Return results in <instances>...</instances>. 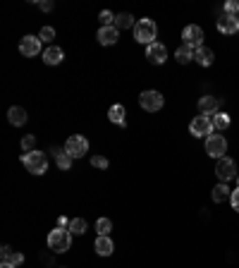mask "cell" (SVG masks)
<instances>
[{
    "mask_svg": "<svg viewBox=\"0 0 239 268\" xmlns=\"http://www.w3.org/2000/svg\"><path fill=\"white\" fill-rule=\"evenodd\" d=\"M72 247V232L65 230V228H55L48 235V249L53 254H65V251Z\"/></svg>",
    "mask_w": 239,
    "mask_h": 268,
    "instance_id": "cell-1",
    "label": "cell"
},
{
    "mask_svg": "<svg viewBox=\"0 0 239 268\" xmlns=\"http://www.w3.org/2000/svg\"><path fill=\"white\" fill-rule=\"evenodd\" d=\"M156 34H158V27L153 19H139L137 27H134V38H137L139 43H144V46H151V43H156Z\"/></svg>",
    "mask_w": 239,
    "mask_h": 268,
    "instance_id": "cell-2",
    "label": "cell"
},
{
    "mask_svg": "<svg viewBox=\"0 0 239 268\" xmlns=\"http://www.w3.org/2000/svg\"><path fill=\"white\" fill-rule=\"evenodd\" d=\"M22 163L27 168L29 173H34V175H43L48 170V156L43 151H31V153H24L22 156Z\"/></svg>",
    "mask_w": 239,
    "mask_h": 268,
    "instance_id": "cell-3",
    "label": "cell"
},
{
    "mask_svg": "<svg viewBox=\"0 0 239 268\" xmlns=\"http://www.w3.org/2000/svg\"><path fill=\"white\" fill-rule=\"evenodd\" d=\"M163 93L160 91H156V89H148V91H144L141 96H139V105L144 108V111H148V113H156V111H160L163 108Z\"/></svg>",
    "mask_w": 239,
    "mask_h": 268,
    "instance_id": "cell-4",
    "label": "cell"
},
{
    "mask_svg": "<svg viewBox=\"0 0 239 268\" xmlns=\"http://www.w3.org/2000/svg\"><path fill=\"white\" fill-rule=\"evenodd\" d=\"M63 148L72 158H82V156H86V153H89V141H86L84 137H79V134H72V137L65 141Z\"/></svg>",
    "mask_w": 239,
    "mask_h": 268,
    "instance_id": "cell-5",
    "label": "cell"
},
{
    "mask_svg": "<svg viewBox=\"0 0 239 268\" xmlns=\"http://www.w3.org/2000/svg\"><path fill=\"white\" fill-rule=\"evenodd\" d=\"M189 132H192L194 137H211L213 134V120L208 118V115H196L192 120V125H189Z\"/></svg>",
    "mask_w": 239,
    "mask_h": 268,
    "instance_id": "cell-6",
    "label": "cell"
},
{
    "mask_svg": "<svg viewBox=\"0 0 239 268\" xmlns=\"http://www.w3.org/2000/svg\"><path fill=\"white\" fill-rule=\"evenodd\" d=\"M225 151H227V141H225V137H220V134H211V137L206 139V153L211 158H225Z\"/></svg>",
    "mask_w": 239,
    "mask_h": 268,
    "instance_id": "cell-7",
    "label": "cell"
},
{
    "mask_svg": "<svg viewBox=\"0 0 239 268\" xmlns=\"http://www.w3.org/2000/svg\"><path fill=\"white\" fill-rule=\"evenodd\" d=\"M215 175L220 177V182H230L232 177H237V163L232 160V158H220L218 163H215Z\"/></svg>",
    "mask_w": 239,
    "mask_h": 268,
    "instance_id": "cell-8",
    "label": "cell"
},
{
    "mask_svg": "<svg viewBox=\"0 0 239 268\" xmlns=\"http://www.w3.org/2000/svg\"><path fill=\"white\" fill-rule=\"evenodd\" d=\"M182 38H184V46H189L196 50V48L203 46V29L196 27V24H189V27H184Z\"/></svg>",
    "mask_w": 239,
    "mask_h": 268,
    "instance_id": "cell-9",
    "label": "cell"
},
{
    "mask_svg": "<svg viewBox=\"0 0 239 268\" xmlns=\"http://www.w3.org/2000/svg\"><path fill=\"white\" fill-rule=\"evenodd\" d=\"M41 43H43V41L38 36H31V34H29V36H24L19 41V53L24 58H36L38 53H41Z\"/></svg>",
    "mask_w": 239,
    "mask_h": 268,
    "instance_id": "cell-10",
    "label": "cell"
},
{
    "mask_svg": "<svg viewBox=\"0 0 239 268\" xmlns=\"http://www.w3.org/2000/svg\"><path fill=\"white\" fill-rule=\"evenodd\" d=\"M146 58L151 65H163L167 60V48L163 46V43H151V46H146Z\"/></svg>",
    "mask_w": 239,
    "mask_h": 268,
    "instance_id": "cell-11",
    "label": "cell"
},
{
    "mask_svg": "<svg viewBox=\"0 0 239 268\" xmlns=\"http://www.w3.org/2000/svg\"><path fill=\"white\" fill-rule=\"evenodd\" d=\"M119 41V29L117 27H101L98 29V43L101 46H115Z\"/></svg>",
    "mask_w": 239,
    "mask_h": 268,
    "instance_id": "cell-12",
    "label": "cell"
},
{
    "mask_svg": "<svg viewBox=\"0 0 239 268\" xmlns=\"http://www.w3.org/2000/svg\"><path fill=\"white\" fill-rule=\"evenodd\" d=\"M218 31H220V34H237L239 17H234V15H222V17L218 19Z\"/></svg>",
    "mask_w": 239,
    "mask_h": 268,
    "instance_id": "cell-13",
    "label": "cell"
},
{
    "mask_svg": "<svg viewBox=\"0 0 239 268\" xmlns=\"http://www.w3.org/2000/svg\"><path fill=\"white\" fill-rule=\"evenodd\" d=\"M93 249H96V254H101V256H110L112 251H115V244H112L110 235H98L96 242H93Z\"/></svg>",
    "mask_w": 239,
    "mask_h": 268,
    "instance_id": "cell-14",
    "label": "cell"
},
{
    "mask_svg": "<svg viewBox=\"0 0 239 268\" xmlns=\"http://www.w3.org/2000/svg\"><path fill=\"white\" fill-rule=\"evenodd\" d=\"M48 153H53V158H55V166L60 168V170H70V168H72V160H74V158L70 156L65 148L53 146L50 151H48Z\"/></svg>",
    "mask_w": 239,
    "mask_h": 268,
    "instance_id": "cell-15",
    "label": "cell"
},
{
    "mask_svg": "<svg viewBox=\"0 0 239 268\" xmlns=\"http://www.w3.org/2000/svg\"><path fill=\"white\" fill-rule=\"evenodd\" d=\"M0 261H3V263H12V266H19V263L24 261V254L5 244V247L0 249Z\"/></svg>",
    "mask_w": 239,
    "mask_h": 268,
    "instance_id": "cell-16",
    "label": "cell"
},
{
    "mask_svg": "<svg viewBox=\"0 0 239 268\" xmlns=\"http://www.w3.org/2000/svg\"><path fill=\"white\" fill-rule=\"evenodd\" d=\"M194 60H196L201 67H211L213 63H215V56H213L211 48L201 46V48H196V50H194Z\"/></svg>",
    "mask_w": 239,
    "mask_h": 268,
    "instance_id": "cell-17",
    "label": "cell"
},
{
    "mask_svg": "<svg viewBox=\"0 0 239 268\" xmlns=\"http://www.w3.org/2000/svg\"><path fill=\"white\" fill-rule=\"evenodd\" d=\"M8 120L12 127H22V125H27V111L19 108V105H12L8 111Z\"/></svg>",
    "mask_w": 239,
    "mask_h": 268,
    "instance_id": "cell-18",
    "label": "cell"
},
{
    "mask_svg": "<svg viewBox=\"0 0 239 268\" xmlns=\"http://www.w3.org/2000/svg\"><path fill=\"white\" fill-rule=\"evenodd\" d=\"M199 111L201 115H215L218 113V98L215 96H201V101H199Z\"/></svg>",
    "mask_w": 239,
    "mask_h": 268,
    "instance_id": "cell-19",
    "label": "cell"
},
{
    "mask_svg": "<svg viewBox=\"0 0 239 268\" xmlns=\"http://www.w3.org/2000/svg\"><path fill=\"white\" fill-rule=\"evenodd\" d=\"M108 118H110V122H115V125H119V127H125L127 125V111H125V105H110V111H108Z\"/></svg>",
    "mask_w": 239,
    "mask_h": 268,
    "instance_id": "cell-20",
    "label": "cell"
},
{
    "mask_svg": "<svg viewBox=\"0 0 239 268\" xmlns=\"http://www.w3.org/2000/svg\"><path fill=\"white\" fill-rule=\"evenodd\" d=\"M63 58H65L63 48L50 46V48H46V53H43V63H46V65H60Z\"/></svg>",
    "mask_w": 239,
    "mask_h": 268,
    "instance_id": "cell-21",
    "label": "cell"
},
{
    "mask_svg": "<svg viewBox=\"0 0 239 268\" xmlns=\"http://www.w3.org/2000/svg\"><path fill=\"white\" fill-rule=\"evenodd\" d=\"M211 120H213V130H220L225 132L227 127H230V115L227 113H215V115H211Z\"/></svg>",
    "mask_w": 239,
    "mask_h": 268,
    "instance_id": "cell-22",
    "label": "cell"
},
{
    "mask_svg": "<svg viewBox=\"0 0 239 268\" xmlns=\"http://www.w3.org/2000/svg\"><path fill=\"white\" fill-rule=\"evenodd\" d=\"M175 60H177V63H182V65L192 63V60H194V48H189V46H180V48L175 50Z\"/></svg>",
    "mask_w": 239,
    "mask_h": 268,
    "instance_id": "cell-23",
    "label": "cell"
},
{
    "mask_svg": "<svg viewBox=\"0 0 239 268\" xmlns=\"http://www.w3.org/2000/svg\"><path fill=\"white\" fill-rule=\"evenodd\" d=\"M230 187L225 185V182H220V185L215 187V189H213V201L215 203H222L225 201V199H230Z\"/></svg>",
    "mask_w": 239,
    "mask_h": 268,
    "instance_id": "cell-24",
    "label": "cell"
},
{
    "mask_svg": "<svg viewBox=\"0 0 239 268\" xmlns=\"http://www.w3.org/2000/svg\"><path fill=\"white\" fill-rule=\"evenodd\" d=\"M115 27L117 29H132V27H137V22H134V17H132L129 12H122V15H117V19H115Z\"/></svg>",
    "mask_w": 239,
    "mask_h": 268,
    "instance_id": "cell-25",
    "label": "cell"
},
{
    "mask_svg": "<svg viewBox=\"0 0 239 268\" xmlns=\"http://www.w3.org/2000/svg\"><path fill=\"white\" fill-rule=\"evenodd\" d=\"M110 230H112L110 218H98V221H96V232H98V235H110Z\"/></svg>",
    "mask_w": 239,
    "mask_h": 268,
    "instance_id": "cell-26",
    "label": "cell"
},
{
    "mask_svg": "<svg viewBox=\"0 0 239 268\" xmlns=\"http://www.w3.org/2000/svg\"><path fill=\"white\" fill-rule=\"evenodd\" d=\"M98 19H101L103 27H115V19H117V15H112L110 10H103L101 15H98Z\"/></svg>",
    "mask_w": 239,
    "mask_h": 268,
    "instance_id": "cell-27",
    "label": "cell"
},
{
    "mask_svg": "<svg viewBox=\"0 0 239 268\" xmlns=\"http://www.w3.org/2000/svg\"><path fill=\"white\" fill-rule=\"evenodd\" d=\"M22 151H24V153L36 151V137H34V134H27V137L22 139Z\"/></svg>",
    "mask_w": 239,
    "mask_h": 268,
    "instance_id": "cell-28",
    "label": "cell"
},
{
    "mask_svg": "<svg viewBox=\"0 0 239 268\" xmlns=\"http://www.w3.org/2000/svg\"><path fill=\"white\" fill-rule=\"evenodd\" d=\"M70 230H72V235H84V232H86V221H84V218H74V221L70 223Z\"/></svg>",
    "mask_w": 239,
    "mask_h": 268,
    "instance_id": "cell-29",
    "label": "cell"
},
{
    "mask_svg": "<svg viewBox=\"0 0 239 268\" xmlns=\"http://www.w3.org/2000/svg\"><path fill=\"white\" fill-rule=\"evenodd\" d=\"M91 166L98 168V170H108L110 163H108V158H103V156H91Z\"/></svg>",
    "mask_w": 239,
    "mask_h": 268,
    "instance_id": "cell-30",
    "label": "cell"
},
{
    "mask_svg": "<svg viewBox=\"0 0 239 268\" xmlns=\"http://www.w3.org/2000/svg\"><path fill=\"white\" fill-rule=\"evenodd\" d=\"M38 38H41V41H53V38H55V29H53V27H43V29H41V34H38Z\"/></svg>",
    "mask_w": 239,
    "mask_h": 268,
    "instance_id": "cell-31",
    "label": "cell"
},
{
    "mask_svg": "<svg viewBox=\"0 0 239 268\" xmlns=\"http://www.w3.org/2000/svg\"><path fill=\"white\" fill-rule=\"evenodd\" d=\"M225 15H234V17H239V3H237V0L225 3Z\"/></svg>",
    "mask_w": 239,
    "mask_h": 268,
    "instance_id": "cell-32",
    "label": "cell"
},
{
    "mask_svg": "<svg viewBox=\"0 0 239 268\" xmlns=\"http://www.w3.org/2000/svg\"><path fill=\"white\" fill-rule=\"evenodd\" d=\"M230 203H232V208L239 213V189H234L232 192V196H230Z\"/></svg>",
    "mask_w": 239,
    "mask_h": 268,
    "instance_id": "cell-33",
    "label": "cell"
},
{
    "mask_svg": "<svg viewBox=\"0 0 239 268\" xmlns=\"http://www.w3.org/2000/svg\"><path fill=\"white\" fill-rule=\"evenodd\" d=\"M70 218H67V216H60V218H57V228H65V230H70Z\"/></svg>",
    "mask_w": 239,
    "mask_h": 268,
    "instance_id": "cell-34",
    "label": "cell"
},
{
    "mask_svg": "<svg viewBox=\"0 0 239 268\" xmlns=\"http://www.w3.org/2000/svg\"><path fill=\"white\" fill-rule=\"evenodd\" d=\"M38 8L43 10V12H50V10H53V3H50V0H43V3H38Z\"/></svg>",
    "mask_w": 239,
    "mask_h": 268,
    "instance_id": "cell-35",
    "label": "cell"
},
{
    "mask_svg": "<svg viewBox=\"0 0 239 268\" xmlns=\"http://www.w3.org/2000/svg\"><path fill=\"white\" fill-rule=\"evenodd\" d=\"M0 268H17V266H12V263H0Z\"/></svg>",
    "mask_w": 239,
    "mask_h": 268,
    "instance_id": "cell-36",
    "label": "cell"
},
{
    "mask_svg": "<svg viewBox=\"0 0 239 268\" xmlns=\"http://www.w3.org/2000/svg\"><path fill=\"white\" fill-rule=\"evenodd\" d=\"M237 182H239V175H237Z\"/></svg>",
    "mask_w": 239,
    "mask_h": 268,
    "instance_id": "cell-37",
    "label": "cell"
}]
</instances>
